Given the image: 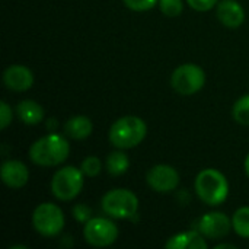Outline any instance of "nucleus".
I'll return each mask as SVG.
<instances>
[{
    "mask_svg": "<svg viewBox=\"0 0 249 249\" xmlns=\"http://www.w3.org/2000/svg\"><path fill=\"white\" fill-rule=\"evenodd\" d=\"M70 153V144L60 134H47L32 143L29 159L38 166H57L63 163Z\"/></svg>",
    "mask_w": 249,
    "mask_h": 249,
    "instance_id": "f257e3e1",
    "label": "nucleus"
},
{
    "mask_svg": "<svg viewBox=\"0 0 249 249\" xmlns=\"http://www.w3.org/2000/svg\"><path fill=\"white\" fill-rule=\"evenodd\" d=\"M198 198L207 206H220L229 196V182L226 177L213 168L203 169L194 182Z\"/></svg>",
    "mask_w": 249,
    "mask_h": 249,
    "instance_id": "f03ea898",
    "label": "nucleus"
},
{
    "mask_svg": "<svg viewBox=\"0 0 249 249\" xmlns=\"http://www.w3.org/2000/svg\"><path fill=\"white\" fill-rule=\"evenodd\" d=\"M147 134L146 123L134 115H125L118 118L109 128V142L112 146L121 150L133 149L139 146Z\"/></svg>",
    "mask_w": 249,
    "mask_h": 249,
    "instance_id": "7ed1b4c3",
    "label": "nucleus"
},
{
    "mask_svg": "<svg viewBox=\"0 0 249 249\" xmlns=\"http://www.w3.org/2000/svg\"><path fill=\"white\" fill-rule=\"evenodd\" d=\"M102 210L114 219H131L137 214L139 198L125 188H115L102 197Z\"/></svg>",
    "mask_w": 249,
    "mask_h": 249,
    "instance_id": "20e7f679",
    "label": "nucleus"
},
{
    "mask_svg": "<svg viewBox=\"0 0 249 249\" xmlns=\"http://www.w3.org/2000/svg\"><path fill=\"white\" fill-rule=\"evenodd\" d=\"M83 172L76 166L58 169L51 179V191L57 200L70 201L76 198L83 188Z\"/></svg>",
    "mask_w": 249,
    "mask_h": 249,
    "instance_id": "39448f33",
    "label": "nucleus"
},
{
    "mask_svg": "<svg viewBox=\"0 0 249 249\" xmlns=\"http://www.w3.org/2000/svg\"><path fill=\"white\" fill-rule=\"evenodd\" d=\"M32 226L45 238H54L60 235L64 228L63 210L57 204L41 203L32 213Z\"/></svg>",
    "mask_w": 249,
    "mask_h": 249,
    "instance_id": "423d86ee",
    "label": "nucleus"
},
{
    "mask_svg": "<svg viewBox=\"0 0 249 249\" xmlns=\"http://www.w3.org/2000/svg\"><path fill=\"white\" fill-rule=\"evenodd\" d=\"M206 83V74L201 67L193 63L177 67L171 76V86L181 95H194L203 89Z\"/></svg>",
    "mask_w": 249,
    "mask_h": 249,
    "instance_id": "0eeeda50",
    "label": "nucleus"
},
{
    "mask_svg": "<svg viewBox=\"0 0 249 249\" xmlns=\"http://www.w3.org/2000/svg\"><path fill=\"white\" fill-rule=\"evenodd\" d=\"M85 241L90 247L105 248L112 245L118 238V228L114 222L105 217H93L85 223L83 228Z\"/></svg>",
    "mask_w": 249,
    "mask_h": 249,
    "instance_id": "6e6552de",
    "label": "nucleus"
},
{
    "mask_svg": "<svg viewBox=\"0 0 249 249\" xmlns=\"http://www.w3.org/2000/svg\"><path fill=\"white\" fill-rule=\"evenodd\" d=\"M146 181L149 187L156 193H171L179 184V174L174 166L160 163L147 172Z\"/></svg>",
    "mask_w": 249,
    "mask_h": 249,
    "instance_id": "1a4fd4ad",
    "label": "nucleus"
},
{
    "mask_svg": "<svg viewBox=\"0 0 249 249\" xmlns=\"http://www.w3.org/2000/svg\"><path fill=\"white\" fill-rule=\"evenodd\" d=\"M232 228V220L220 212L206 213L198 222V232L209 239H222Z\"/></svg>",
    "mask_w": 249,
    "mask_h": 249,
    "instance_id": "9d476101",
    "label": "nucleus"
},
{
    "mask_svg": "<svg viewBox=\"0 0 249 249\" xmlns=\"http://www.w3.org/2000/svg\"><path fill=\"white\" fill-rule=\"evenodd\" d=\"M3 82L7 89L13 92H25L34 85L32 71L20 64H12L3 71Z\"/></svg>",
    "mask_w": 249,
    "mask_h": 249,
    "instance_id": "9b49d317",
    "label": "nucleus"
},
{
    "mask_svg": "<svg viewBox=\"0 0 249 249\" xmlns=\"http://www.w3.org/2000/svg\"><path fill=\"white\" fill-rule=\"evenodd\" d=\"M1 181L9 188H22L29 179V171L20 160H6L0 169Z\"/></svg>",
    "mask_w": 249,
    "mask_h": 249,
    "instance_id": "f8f14e48",
    "label": "nucleus"
},
{
    "mask_svg": "<svg viewBox=\"0 0 249 249\" xmlns=\"http://www.w3.org/2000/svg\"><path fill=\"white\" fill-rule=\"evenodd\" d=\"M217 19L226 28L236 29L245 22V10L236 0H222L217 3Z\"/></svg>",
    "mask_w": 249,
    "mask_h": 249,
    "instance_id": "ddd939ff",
    "label": "nucleus"
},
{
    "mask_svg": "<svg viewBox=\"0 0 249 249\" xmlns=\"http://www.w3.org/2000/svg\"><path fill=\"white\" fill-rule=\"evenodd\" d=\"M165 247L169 249H206L207 242L200 232L188 231L169 238Z\"/></svg>",
    "mask_w": 249,
    "mask_h": 249,
    "instance_id": "4468645a",
    "label": "nucleus"
},
{
    "mask_svg": "<svg viewBox=\"0 0 249 249\" xmlns=\"http://www.w3.org/2000/svg\"><path fill=\"white\" fill-rule=\"evenodd\" d=\"M92 130L93 123L86 115H74L69 118L64 124V133L74 140L88 139L92 134Z\"/></svg>",
    "mask_w": 249,
    "mask_h": 249,
    "instance_id": "2eb2a0df",
    "label": "nucleus"
},
{
    "mask_svg": "<svg viewBox=\"0 0 249 249\" xmlns=\"http://www.w3.org/2000/svg\"><path fill=\"white\" fill-rule=\"evenodd\" d=\"M16 112H18L19 120L28 125H36L41 121H44V117H45L44 108L38 102L31 101V99L20 101L16 107Z\"/></svg>",
    "mask_w": 249,
    "mask_h": 249,
    "instance_id": "dca6fc26",
    "label": "nucleus"
},
{
    "mask_svg": "<svg viewBox=\"0 0 249 249\" xmlns=\"http://www.w3.org/2000/svg\"><path fill=\"white\" fill-rule=\"evenodd\" d=\"M128 168H130V159L121 150H115L109 153V156L107 158V171L114 177L125 174Z\"/></svg>",
    "mask_w": 249,
    "mask_h": 249,
    "instance_id": "f3484780",
    "label": "nucleus"
},
{
    "mask_svg": "<svg viewBox=\"0 0 249 249\" xmlns=\"http://www.w3.org/2000/svg\"><path fill=\"white\" fill-rule=\"evenodd\" d=\"M232 226L241 238H249V207H241L235 212Z\"/></svg>",
    "mask_w": 249,
    "mask_h": 249,
    "instance_id": "a211bd4d",
    "label": "nucleus"
},
{
    "mask_svg": "<svg viewBox=\"0 0 249 249\" xmlns=\"http://www.w3.org/2000/svg\"><path fill=\"white\" fill-rule=\"evenodd\" d=\"M233 120L241 125H249V95L241 96L232 108Z\"/></svg>",
    "mask_w": 249,
    "mask_h": 249,
    "instance_id": "6ab92c4d",
    "label": "nucleus"
},
{
    "mask_svg": "<svg viewBox=\"0 0 249 249\" xmlns=\"http://www.w3.org/2000/svg\"><path fill=\"white\" fill-rule=\"evenodd\" d=\"M80 169H82V172L86 177L93 178V177H96V175L101 174V171H102V162H101V159L98 156H88V158L83 159V162L80 165Z\"/></svg>",
    "mask_w": 249,
    "mask_h": 249,
    "instance_id": "aec40b11",
    "label": "nucleus"
},
{
    "mask_svg": "<svg viewBox=\"0 0 249 249\" xmlns=\"http://www.w3.org/2000/svg\"><path fill=\"white\" fill-rule=\"evenodd\" d=\"M159 9L160 12L168 18H177L182 13L184 4L182 0H159Z\"/></svg>",
    "mask_w": 249,
    "mask_h": 249,
    "instance_id": "412c9836",
    "label": "nucleus"
},
{
    "mask_svg": "<svg viewBox=\"0 0 249 249\" xmlns=\"http://www.w3.org/2000/svg\"><path fill=\"white\" fill-rule=\"evenodd\" d=\"M123 1L128 9L136 10V12L150 10L159 3V0H123Z\"/></svg>",
    "mask_w": 249,
    "mask_h": 249,
    "instance_id": "4be33fe9",
    "label": "nucleus"
},
{
    "mask_svg": "<svg viewBox=\"0 0 249 249\" xmlns=\"http://www.w3.org/2000/svg\"><path fill=\"white\" fill-rule=\"evenodd\" d=\"M90 214H92V212H90V209H89L86 204H77V206L73 207V216H74V219H76L77 222H80V223L89 222V220L92 219Z\"/></svg>",
    "mask_w": 249,
    "mask_h": 249,
    "instance_id": "5701e85b",
    "label": "nucleus"
},
{
    "mask_svg": "<svg viewBox=\"0 0 249 249\" xmlns=\"http://www.w3.org/2000/svg\"><path fill=\"white\" fill-rule=\"evenodd\" d=\"M10 123H12V108L4 101H1L0 102V128L1 130L7 128Z\"/></svg>",
    "mask_w": 249,
    "mask_h": 249,
    "instance_id": "b1692460",
    "label": "nucleus"
},
{
    "mask_svg": "<svg viewBox=\"0 0 249 249\" xmlns=\"http://www.w3.org/2000/svg\"><path fill=\"white\" fill-rule=\"evenodd\" d=\"M187 3L194 9V10H198V12H207L210 9H213L219 0H187Z\"/></svg>",
    "mask_w": 249,
    "mask_h": 249,
    "instance_id": "393cba45",
    "label": "nucleus"
},
{
    "mask_svg": "<svg viewBox=\"0 0 249 249\" xmlns=\"http://www.w3.org/2000/svg\"><path fill=\"white\" fill-rule=\"evenodd\" d=\"M225 248L235 249L236 247H235V245H232V244H220V245H217V247H216V249H225Z\"/></svg>",
    "mask_w": 249,
    "mask_h": 249,
    "instance_id": "a878e982",
    "label": "nucleus"
},
{
    "mask_svg": "<svg viewBox=\"0 0 249 249\" xmlns=\"http://www.w3.org/2000/svg\"><path fill=\"white\" fill-rule=\"evenodd\" d=\"M245 172H247V175L249 177V153L248 156H247V159H245Z\"/></svg>",
    "mask_w": 249,
    "mask_h": 249,
    "instance_id": "bb28decb",
    "label": "nucleus"
}]
</instances>
